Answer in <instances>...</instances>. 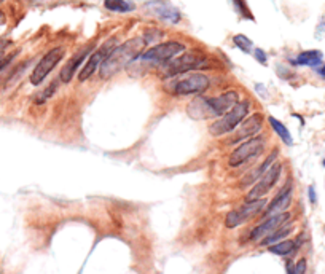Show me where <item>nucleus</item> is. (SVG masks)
<instances>
[{
    "mask_svg": "<svg viewBox=\"0 0 325 274\" xmlns=\"http://www.w3.org/2000/svg\"><path fill=\"white\" fill-rule=\"evenodd\" d=\"M239 102L236 91H228L217 97H196L188 106L187 112L194 120L220 118Z\"/></svg>",
    "mask_w": 325,
    "mask_h": 274,
    "instance_id": "obj_1",
    "label": "nucleus"
},
{
    "mask_svg": "<svg viewBox=\"0 0 325 274\" xmlns=\"http://www.w3.org/2000/svg\"><path fill=\"white\" fill-rule=\"evenodd\" d=\"M145 45L147 42L144 37H133L123 45H120V47H116L101 66L99 69L101 77L108 78V77H113L115 74H118V72L123 67H126L129 62L137 59L142 55V51H144Z\"/></svg>",
    "mask_w": 325,
    "mask_h": 274,
    "instance_id": "obj_2",
    "label": "nucleus"
},
{
    "mask_svg": "<svg viewBox=\"0 0 325 274\" xmlns=\"http://www.w3.org/2000/svg\"><path fill=\"white\" fill-rule=\"evenodd\" d=\"M249 115V102L243 101L238 102L231 110H228L223 116H220L209 126V133L212 136H223L233 133L239 128V125L247 118Z\"/></svg>",
    "mask_w": 325,
    "mask_h": 274,
    "instance_id": "obj_3",
    "label": "nucleus"
},
{
    "mask_svg": "<svg viewBox=\"0 0 325 274\" xmlns=\"http://www.w3.org/2000/svg\"><path fill=\"white\" fill-rule=\"evenodd\" d=\"M211 86V80L206 74H188L179 78L174 83L169 84V88L177 96H191V94H203Z\"/></svg>",
    "mask_w": 325,
    "mask_h": 274,
    "instance_id": "obj_4",
    "label": "nucleus"
},
{
    "mask_svg": "<svg viewBox=\"0 0 325 274\" xmlns=\"http://www.w3.org/2000/svg\"><path fill=\"white\" fill-rule=\"evenodd\" d=\"M265 145H266V142L263 137H252V139L243 142L241 145L233 150V153L230 155L228 164L231 167L243 166L244 163L257 158L258 155H262V152L265 150Z\"/></svg>",
    "mask_w": 325,
    "mask_h": 274,
    "instance_id": "obj_5",
    "label": "nucleus"
},
{
    "mask_svg": "<svg viewBox=\"0 0 325 274\" xmlns=\"http://www.w3.org/2000/svg\"><path fill=\"white\" fill-rule=\"evenodd\" d=\"M265 204H266V199H263V198L247 199V203H245L243 207L236 209V211H231L228 215H226V219H225L226 228L233 230V228L243 225L244 221H247L249 219L255 217V215L265 207Z\"/></svg>",
    "mask_w": 325,
    "mask_h": 274,
    "instance_id": "obj_6",
    "label": "nucleus"
},
{
    "mask_svg": "<svg viewBox=\"0 0 325 274\" xmlns=\"http://www.w3.org/2000/svg\"><path fill=\"white\" fill-rule=\"evenodd\" d=\"M64 55H66V50H64L62 47H56L53 50H50L48 53L40 59V62H38L37 66H35L34 72H32L30 83L35 84V86H37V84H40L45 80V78L48 77L50 72L61 62Z\"/></svg>",
    "mask_w": 325,
    "mask_h": 274,
    "instance_id": "obj_7",
    "label": "nucleus"
},
{
    "mask_svg": "<svg viewBox=\"0 0 325 274\" xmlns=\"http://www.w3.org/2000/svg\"><path fill=\"white\" fill-rule=\"evenodd\" d=\"M184 51H185V47L179 42H164L150 50H147L145 53H142L140 59L147 62H167V61H171L172 57L184 53Z\"/></svg>",
    "mask_w": 325,
    "mask_h": 274,
    "instance_id": "obj_8",
    "label": "nucleus"
},
{
    "mask_svg": "<svg viewBox=\"0 0 325 274\" xmlns=\"http://www.w3.org/2000/svg\"><path fill=\"white\" fill-rule=\"evenodd\" d=\"M207 61L198 53H188L180 57H175L174 61L167 62L166 66V77H175L180 74H187V72L196 70L201 67H206Z\"/></svg>",
    "mask_w": 325,
    "mask_h": 274,
    "instance_id": "obj_9",
    "label": "nucleus"
},
{
    "mask_svg": "<svg viewBox=\"0 0 325 274\" xmlns=\"http://www.w3.org/2000/svg\"><path fill=\"white\" fill-rule=\"evenodd\" d=\"M281 172H282V164L276 161L274 164L263 174V177L257 182L255 187L249 192L247 199H258V198H263L266 193H270L272 190V187L277 184L279 177H281Z\"/></svg>",
    "mask_w": 325,
    "mask_h": 274,
    "instance_id": "obj_10",
    "label": "nucleus"
},
{
    "mask_svg": "<svg viewBox=\"0 0 325 274\" xmlns=\"http://www.w3.org/2000/svg\"><path fill=\"white\" fill-rule=\"evenodd\" d=\"M113 45H115V38H110V40H107L99 50L94 51V53L88 57L86 64H84V67L81 69L80 75H79V80H80V82L88 80V78L93 75L97 69H101V66L104 64V61L107 59V56L115 50Z\"/></svg>",
    "mask_w": 325,
    "mask_h": 274,
    "instance_id": "obj_11",
    "label": "nucleus"
},
{
    "mask_svg": "<svg viewBox=\"0 0 325 274\" xmlns=\"http://www.w3.org/2000/svg\"><path fill=\"white\" fill-rule=\"evenodd\" d=\"M290 220V214L289 212H282V214H276L271 215L265 221H262L258 226H255L250 233V239L257 241V239H263L272 231H276L279 226H282L284 223H287Z\"/></svg>",
    "mask_w": 325,
    "mask_h": 274,
    "instance_id": "obj_12",
    "label": "nucleus"
},
{
    "mask_svg": "<svg viewBox=\"0 0 325 274\" xmlns=\"http://www.w3.org/2000/svg\"><path fill=\"white\" fill-rule=\"evenodd\" d=\"M263 126V116L262 113H253L249 118H245L241 125H239L238 131L235 136L231 137V143H238L241 140H249L252 137H255V134L262 129Z\"/></svg>",
    "mask_w": 325,
    "mask_h": 274,
    "instance_id": "obj_13",
    "label": "nucleus"
},
{
    "mask_svg": "<svg viewBox=\"0 0 325 274\" xmlns=\"http://www.w3.org/2000/svg\"><path fill=\"white\" fill-rule=\"evenodd\" d=\"M290 203H292V180H289L287 184L281 188V192H279L274 196V199L268 204V207H266V211H265L266 219L271 217V215L285 212V209L290 206Z\"/></svg>",
    "mask_w": 325,
    "mask_h": 274,
    "instance_id": "obj_14",
    "label": "nucleus"
},
{
    "mask_svg": "<svg viewBox=\"0 0 325 274\" xmlns=\"http://www.w3.org/2000/svg\"><path fill=\"white\" fill-rule=\"evenodd\" d=\"M148 10H150L153 15H157L162 21L167 23H179L180 19V13L179 10L172 6L169 2H164V0H155V2L147 3Z\"/></svg>",
    "mask_w": 325,
    "mask_h": 274,
    "instance_id": "obj_15",
    "label": "nucleus"
},
{
    "mask_svg": "<svg viewBox=\"0 0 325 274\" xmlns=\"http://www.w3.org/2000/svg\"><path fill=\"white\" fill-rule=\"evenodd\" d=\"M89 51H91V47H86V48H83V50H80L79 53H77L72 59H70L66 66L62 67V70H61V82H64V83H69L70 80L74 78V74L77 72V69L80 67V64L86 59V56L89 55Z\"/></svg>",
    "mask_w": 325,
    "mask_h": 274,
    "instance_id": "obj_16",
    "label": "nucleus"
},
{
    "mask_svg": "<svg viewBox=\"0 0 325 274\" xmlns=\"http://www.w3.org/2000/svg\"><path fill=\"white\" fill-rule=\"evenodd\" d=\"M276 158H277V150H272V153L268 155V158L265 160V163H262V166H258L255 171H252V172H249V174L245 175V179L241 182V185H243V187H249V185L253 184V182H258L260 179L263 177V174L268 171V169H270L272 164H274Z\"/></svg>",
    "mask_w": 325,
    "mask_h": 274,
    "instance_id": "obj_17",
    "label": "nucleus"
},
{
    "mask_svg": "<svg viewBox=\"0 0 325 274\" xmlns=\"http://www.w3.org/2000/svg\"><path fill=\"white\" fill-rule=\"evenodd\" d=\"M322 59H324V55L319 50H309V51H303V53L298 55L295 64H298V66L316 67L322 62Z\"/></svg>",
    "mask_w": 325,
    "mask_h": 274,
    "instance_id": "obj_18",
    "label": "nucleus"
},
{
    "mask_svg": "<svg viewBox=\"0 0 325 274\" xmlns=\"http://www.w3.org/2000/svg\"><path fill=\"white\" fill-rule=\"evenodd\" d=\"M290 233H292V225L284 223L282 226H279L276 231H272V233L268 234L266 238H263L262 246H272V244L281 243V241H282L284 238H287Z\"/></svg>",
    "mask_w": 325,
    "mask_h": 274,
    "instance_id": "obj_19",
    "label": "nucleus"
},
{
    "mask_svg": "<svg viewBox=\"0 0 325 274\" xmlns=\"http://www.w3.org/2000/svg\"><path fill=\"white\" fill-rule=\"evenodd\" d=\"M268 121H270L271 128L274 129V133L279 136V139H281V140L285 143V145H292V143H294V139H292V134H290V131H289L287 126H285L282 121L276 120L274 116H270Z\"/></svg>",
    "mask_w": 325,
    "mask_h": 274,
    "instance_id": "obj_20",
    "label": "nucleus"
},
{
    "mask_svg": "<svg viewBox=\"0 0 325 274\" xmlns=\"http://www.w3.org/2000/svg\"><path fill=\"white\" fill-rule=\"evenodd\" d=\"M297 247H298V246H297L295 241H281V243L270 246V252L274 253V255H282V257H285V255H290V253L294 252Z\"/></svg>",
    "mask_w": 325,
    "mask_h": 274,
    "instance_id": "obj_21",
    "label": "nucleus"
},
{
    "mask_svg": "<svg viewBox=\"0 0 325 274\" xmlns=\"http://www.w3.org/2000/svg\"><path fill=\"white\" fill-rule=\"evenodd\" d=\"M104 6L108 11H115V13H128L133 11V3H129L128 0H104Z\"/></svg>",
    "mask_w": 325,
    "mask_h": 274,
    "instance_id": "obj_22",
    "label": "nucleus"
},
{
    "mask_svg": "<svg viewBox=\"0 0 325 274\" xmlns=\"http://www.w3.org/2000/svg\"><path fill=\"white\" fill-rule=\"evenodd\" d=\"M233 42H235L236 47H238L239 50H243L244 53H252L253 43H252L250 38H247L245 35H243V34H238V35L233 37Z\"/></svg>",
    "mask_w": 325,
    "mask_h": 274,
    "instance_id": "obj_23",
    "label": "nucleus"
},
{
    "mask_svg": "<svg viewBox=\"0 0 325 274\" xmlns=\"http://www.w3.org/2000/svg\"><path fill=\"white\" fill-rule=\"evenodd\" d=\"M306 273V260L301 258L300 262H297L295 266L289 268V274H304Z\"/></svg>",
    "mask_w": 325,
    "mask_h": 274,
    "instance_id": "obj_24",
    "label": "nucleus"
},
{
    "mask_svg": "<svg viewBox=\"0 0 325 274\" xmlns=\"http://www.w3.org/2000/svg\"><path fill=\"white\" fill-rule=\"evenodd\" d=\"M235 3H236V6H238V10H241V13H243L245 18L253 19V16L249 13V8H247V5H245L244 0H235Z\"/></svg>",
    "mask_w": 325,
    "mask_h": 274,
    "instance_id": "obj_25",
    "label": "nucleus"
},
{
    "mask_svg": "<svg viewBox=\"0 0 325 274\" xmlns=\"http://www.w3.org/2000/svg\"><path fill=\"white\" fill-rule=\"evenodd\" d=\"M253 55H255L257 61H258L260 64H266V55H265V51H263V50H260V48L253 50Z\"/></svg>",
    "mask_w": 325,
    "mask_h": 274,
    "instance_id": "obj_26",
    "label": "nucleus"
},
{
    "mask_svg": "<svg viewBox=\"0 0 325 274\" xmlns=\"http://www.w3.org/2000/svg\"><path fill=\"white\" fill-rule=\"evenodd\" d=\"M308 194H309V201H311V203L316 204V203H317V196H316V190H314V187H309Z\"/></svg>",
    "mask_w": 325,
    "mask_h": 274,
    "instance_id": "obj_27",
    "label": "nucleus"
},
{
    "mask_svg": "<svg viewBox=\"0 0 325 274\" xmlns=\"http://www.w3.org/2000/svg\"><path fill=\"white\" fill-rule=\"evenodd\" d=\"M10 61V57H5V59H2V57H0V70H2L3 67H5V64Z\"/></svg>",
    "mask_w": 325,
    "mask_h": 274,
    "instance_id": "obj_28",
    "label": "nucleus"
},
{
    "mask_svg": "<svg viewBox=\"0 0 325 274\" xmlns=\"http://www.w3.org/2000/svg\"><path fill=\"white\" fill-rule=\"evenodd\" d=\"M317 74H319V75H321L322 78H325V64H324L322 67H319V69H317Z\"/></svg>",
    "mask_w": 325,
    "mask_h": 274,
    "instance_id": "obj_29",
    "label": "nucleus"
},
{
    "mask_svg": "<svg viewBox=\"0 0 325 274\" xmlns=\"http://www.w3.org/2000/svg\"><path fill=\"white\" fill-rule=\"evenodd\" d=\"M3 23H5V16H3V13L0 11V26H2Z\"/></svg>",
    "mask_w": 325,
    "mask_h": 274,
    "instance_id": "obj_30",
    "label": "nucleus"
},
{
    "mask_svg": "<svg viewBox=\"0 0 325 274\" xmlns=\"http://www.w3.org/2000/svg\"><path fill=\"white\" fill-rule=\"evenodd\" d=\"M6 43H8V42H5V40H0V50H2V48L5 47Z\"/></svg>",
    "mask_w": 325,
    "mask_h": 274,
    "instance_id": "obj_31",
    "label": "nucleus"
},
{
    "mask_svg": "<svg viewBox=\"0 0 325 274\" xmlns=\"http://www.w3.org/2000/svg\"><path fill=\"white\" fill-rule=\"evenodd\" d=\"M322 164H324V167H325V160H324V163H322Z\"/></svg>",
    "mask_w": 325,
    "mask_h": 274,
    "instance_id": "obj_32",
    "label": "nucleus"
},
{
    "mask_svg": "<svg viewBox=\"0 0 325 274\" xmlns=\"http://www.w3.org/2000/svg\"><path fill=\"white\" fill-rule=\"evenodd\" d=\"M0 2H2V0H0Z\"/></svg>",
    "mask_w": 325,
    "mask_h": 274,
    "instance_id": "obj_33",
    "label": "nucleus"
}]
</instances>
